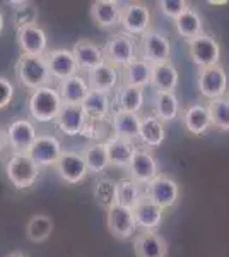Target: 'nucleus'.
Segmentation results:
<instances>
[{
  "instance_id": "nucleus-28",
  "label": "nucleus",
  "mask_w": 229,
  "mask_h": 257,
  "mask_svg": "<svg viewBox=\"0 0 229 257\" xmlns=\"http://www.w3.org/2000/svg\"><path fill=\"white\" fill-rule=\"evenodd\" d=\"M178 82H180V76L171 62L152 65L151 86L156 89V93H174Z\"/></svg>"
},
{
  "instance_id": "nucleus-19",
  "label": "nucleus",
  "mask_w": 229,
  "mask_h": 257,
  "mask_svg": "<svg viewBox=\"0 0 229 257\" xmlns=\"http://www.w3.org/2000/svg\"><path fill=\"white\" fill-rule=\"evenodd\" d=\"M72 53H74V59H76L77 69L84 70L86 74L89 70L99 67L101 64H105L103 48H99L91 40H79L72 47Z\"/></svg>"
},
{
  "instance_id": "nucleus-5",
  "label": "nucleus",
  "mask_w": 229,
  "mask_h": 257,
  "mask_svg": "<svg viewBox=\"0 0 229 257\" xmlns=\"http://www.w3.org/2000/svg\"><path fill=\"white\" fill-rule=\"evenodd\" d=\"M139 52H140L139 59L145 60L147 64L151 65L164 64V62H169V57H171V41L166 38L162 33L149 28L140 36Z\"/></svg>"
},
{
  "instance_id": "nucleus-46",
  "label": "nucleus",
  "mask_w": 229,
  "mask_h": 257,
  "mask_svg": "<svg viewBox=\"0 0 229 257\" xmlns=\"http://www.w3.org/2000/svg\"><path fill=\"white\" fill-rule=\"evenodd\" d=\"M7 257H26V255H24V254H23V252L16 250V252H11V254H9V255H7Z\"/></svg>"
},
{
  "instance_id": "nucleus-26",
  "label": "nucleus",
  "mask_w": 229,
  "mask_h": 257,
  "mask_svg": "<svg viewBox=\"0 0 229 257\" xmlns=\"http://www.w3.org/2000/svg\"><path fill=\"white\" fill-rule=\"evenodd\" d=\"M87 120L93 122H105L111 117V101L108 94L98 93V91H89L84 101L81 103Z\"/></svg>"
},
{
  "instance_id": "nucleus-8",
  "label": "nucleus",
  "mask_w": 229,
  "mask_h": 257,
  "mask_svg": "<svg viewBox=\"0 0 229 257\" xmlns=\"http://www.w3.org/2000/svg\"><path fill=\"white\" fill-rule=\"evenodd\" d=\"M7 148H11L12 155H28L35 139L38 138L36 127L28 118H16L6 127Z\"/></svg>"
},
{
  "instance_id": "nucleus-4",
  "label": "nucleus",
  "mask_w": 229,
  "mask_h": 257,
  "mask_svg": "<svg viewBox=\"0 0 229 257\" xmlns=\"http://www.w3.org/2000/svg\"><path fill=\"white\" fill-rule=\"evenodd\" d=\"M6 175L16 189H29L38 182L40 168L28 155H11L6 165Z\"/></svg>"
},
{
  "instance_id": "nucleus-22",
  "label": "nucleus",
  "mask_w": 229,
  "mask_h": 257,
  "mask_svg": "<svg viewBox=\"0 0 229 257\" xmlns=\"http://www.w3.org/2000/svg\"><path fill=\"white\" fill-rule=\"evenodd\" d=\"M137 257H168V242L157 231H140L134 240Z\"/></svg>"
},
{
  "instance_id": "nucleus-45",
  "label": "nucleus",
  "mask_w": 229,
  "mask_h": 257,
  "mask_svg": "<svg viewBox=\"0 0 229 257\" xmlns=\"http://www.w3.org/2000/svg\"><path fill=\"white\" fill-rule=\"evenodd\" d=\"M210 6H226V0H209Z\"/></svg>"
},
{
  "instance_id": "nucleus-12",
  "label": "nucleus",
  "mask_w": 229,
  "mask_h": 257,
  "mask_svg": "<svg viewBox=\"0 0 229 257\" xmlns=\"http://www.w3.org/2000/svg\"><path fill=\"white\" fill-rule=\"evenodd\" d=\"M127 170L130 172L132 180H135L140 187L147 185L154 177L159 175V165H157V160L154 158L152 153L137 146L134 149V155H132Z\"/></svg>"
},
{
  "instance_id": "nucleus-11",
  "label": "nucleus",
  "mask_w": 229,
  "mask_h": 257,
  "mask_svg": "<svg viewBox=\"0 0 229 257\" xmlns=\"http://www.w3.org/2000/svg\"><path fill=\"white\" fill-rule=\"evenodd\" d=\"M62 151H64V149H62V143L55 136L43 134L35 139L31 149L28 151V156L33 160V163L41 170L45 167H55Z\"/></svg>"
},
{
  "instance_id": "nucleus-34",
  "label": "nucleus",
  "mask_w": 229,
  "mask_h": 257,
  "mask_svg": "<svg viewBox=\"0 0 229 257\" xmlns=\"http://www.w3.org/2000/svg\"><path fill=\"white\" fill-rule=\"evenodd\" d=\"M53 231V219L50 214L38 213L29 218L26 225V238L33 243H41L50 238Z\"/></svg>"
},
{
  "instance_id": "nucleus-18",
  "label": "nucleus",
  "mask_w": 229,
  "mask_h": 257,
  "mask_svg": "<svg viewBox=\"0 0 229 257\" xmlns=\"http://www.w3.org/2000/svg\"><path fill=\"white\" fill-rule=\"evenodd\" d=\"M118 79H120V74L118 69L113 67L111 64H101L99 67H96L93 70H89L86 76L87 86H89L91 91H98V93L103 94H110L111 91L116 89L118 86Z\"/></svg>"
},
{
  "instance_id": "nucleus-14",
  "label": "nucleus",
  "mask_w": 229,
  "mask_h": 257,
  "mask_svg": "<svg viewBox=\"0 0 229 257\" xmlns=\"http://www.w3.org/2000/svg\"><path fill=\"white\" fill-rule=\"evenodd\" d=\"M106 226L110 233L118 240L134 237L137 230L132 209H127L118 204H113L110 209H106Z\"/></svg>"
},
{
  "instance_id": "nucleus-7",
  "label": "nucleus",
  "mask_w": 229,
  "mask_h": 257,
  "mask_svg": "<svg viewBox=\"0 0 229 257\" xmlns=\"http://www.w3.org/2000/svg\"><path fill=\"white\" fill-rule=\"evenodd\" d=\"M186 45H188V53H190L191 60H193V64L197 65L198 69L219 65L220 47H219L217 40L212 35L202 33V35L186 41Z\"/></svg>"
},
{
  "instance_id": "nucleus-40",
  "label": "nucleus",
  "mask_w": 229,
  "mask_h": 257,
  "mask_svg": "<svg viewBox=\"0 0 229 257\" xmlns=\"http://www.w3.org/2000/svg\"><path fill=\"white\" fill-rule=\"evenodd\" d=\"M157 6H159V9L164 16H168V18H171V19H176L188 9L190 4L186 2V0H159Z\"/></svg>"
},
{
  "instance_id": "nucleus-31",
  "label": "nucleus",
  "mask_w": 229,
  "mask_h": 257,
  "mask_svg": "<svg viewBox=\"0 0 229 257\" xmlns=\"http://www.w3.org/2000/svg\"><path fill=\"white\" fill-rule=\"evenodd\" d=\"M152 65L147 64L142 59H137L127 67H123V84L134 86V88L144 89L145 86L151 84Z\"/></svg>"
},
{
  "instance_id": "nucleus-33",
  "label": "nucleus",
  "mask_w": 229,
  "mask_h": 257,
  "mask_svg": "<svg viewBox=\"0 0 229 257\" xmlns=\"http://www.w3.org/2000/svg\"><path fill=\"white\" fill-rule=\"evenodd\" d=\"M82 158L86 161L87 173H94V175H101L106 172V168L110 167L108 161V155L103 143H93L87 144L82 151Z\"/></svg>"
},
{
  "instance_id": "nucleus-20",
  "label": "nucleus",
  "mask_w": 229,
  "mask_h": 257,
  "mask_svg": "<svg viewBox=\"0 0 229 257\" xmlns=\"http://www.w3.org/2000/svg\"><path fill=\"white\" fill-rule=\"evenodd\" d=\"M132 213H134L135 225L140 231H157V228L162 223V216H164V211L149 201L145 196H142L139 204L132 209Z\"/></svg>"
},
{
  "instance_id": "nucleus-32",
  "label": "nucleus",
  "mask_w": 229,
  "mask_h": 257,
  "mask_svg": "<svg viewBox=\"0 0 229 257\" xmlns=\"http://www.w3.org/2000/svg\"><path fill=\"white\" fill-rule=\"evenodd\" d=\"M180 115V103L174 93H156L154 96V117L159 122H173Z\"/></svg>"
},
{
  "instance_id": "nucleus-6",
  "label": "nucleus",
  "mask_w": 229,
  "mask_h": 257,
  "mask_svg": "<svg viewBox=\"0 0 229 257\" xmlns=\"http://www.w3.org/2000/svg\"><path fill=\"white\" fill-rule=\"evenodd\" d=\"M144 196L156 206H159L162 211H166L176 206L178 199H180V187L171 177L159 173L145 185Z\"/></svg>"
},
{
  "instance_id": "nucleus-13",
  "label": "nucleus",
  "mask_w": 229,
  "mask_h": 257,
  "mask_svg": "<svg viewBox=\"0 0 229 257\" xmlns=\"http://www.w3.org/2000/svg\"><path fill=\"white\" fill-rule=\"evenodd\" d=\"M18 45L23 55L45 57L48 52V35L38 24H29L18 30Z\"/></svg>"
},
{
  "instance_id": "nucleus-25",
  "label": "nucleus",
  "mask_w": 229,
  "mask_h": 257,
  "mask_svg": "<svg viewBox=\"0 0 229 257\" xmlns=\"http://www.w3.org/2000/svg\"><path fill=\"white\" fill-rule=\"evenodd\" d=\"M57 93L60 96L62 103L67 105H81L84 98L89 93V86H87L86 77L82 76H70L67 79H62L57 82Z\"/></svg>"
},
{
  "instance_id": "nucleus-1",
  "label": "nucleus",
  "mask_w": 229,
  "mask_h": 257,
  "mask_svg": "<svg viewBox=\"0 0 229 257\" xmlns=\"http://www.w3.org/2000/svg\"><path fill=\"white\" fill-rule=\"evenodd\" d=\"M62 106V99L58 96L57 89L52 86H43V88L29 91L28 108L31 113V118L40 123L55 122L58 110Z\"/></svg>"
},
{
  "instance_id": "nucleus-30",
  "label": "nucleus",
  "mask_w": 229,
  "mask_h": 257,
  "mask_svg": "<svg viewBox=\"0 0 229 257\" xmlns=\"http://www.w3.org/2000/svg\"><path fill=\"white\" fill-rule=\"evenodd\" d=\"M166 139L164 123L159 122L154 115H144L140 117L139 141L147 148H159Z\"/></svg>"
},
{
  "instance_id": "nucleus-36",
  "label": "nucleus",
  "mask_w": 229,
  "mask_h": 257,
  "mask_svg": "<svg viewBox=\"0 0 229 257\" xmlns=\"http://www.w3.org/2000/svg\"><path fill=\"white\" fill-rule=\"evenodd\" d=\"M174 26H176L178 35L183 36L186 41L203 33L202 18H200V14L193 9V7H188V9L183 12L180 18L174 19Z\"/></svg>"
},
{
  "instance_id": "nucleus-37",
  "label": "nucleus",
  "mask_w": 229,
  "mask_h": 257,
  "mask_svg": "<svg viewBox=\"0 0 229 257\" xmlns=\"http://www.w3.org/2000/svg\"><path fill=\"white\" fill-rule=\"evenodd\" d=\"M210 115V123L217 131L229 132V96H220L215 99H210L207 103Z\"/></svg>"
},
{
  "instance_id": "nucleus-21",
  "label": "nucleus",
  "mask_w": 229,
  "mask_h": 257,
  "mask_svg": "<svg viewBox=\"0 0 229 257\" xmlns=\"http://www.w3.org/2000/svg\"><path fill=\"white\" fill-rule=\"evenodd\" d=\"M111 132L116 138H122L127 141H139V128H140V115L130 113V111L115 110L111 111L110 117Z\"/></svg>"
},
{
  "instance_id": "nucleus-47",
  "label": "nucleus",
  "mask_w": 229,
  "mask_h": 257,
  "mask_svg": "<svg viewBox=\"0 0 229 257\" xmlns=\"http://www.w3.org/2000/svg\"><path fill=\"white\" fill-rule=\"evenodd\" d=\"M227 96H229V94H227Z\"/></svg>"
},
{
  "instance_id": "nucleus-38",
  "label": "nucleus",
  "mask_w": 229,
  "mask_h": 257,
  "mask_svg": "<svg viewBox=\"0 0 229 257\" xmlns=\"http://www.w3.org/2000/svg\"><path fill=\"white\" fill-rule=\"evenodd\" d=\"M94 199L105 209H110L111 206L116 204V182L106 177L99 178L94 185Z\"/></svg>"
},
{
  "instance_id": "nucleus-9",
  "label": "nucleus",
  "mask_w": 229,
  "mask_h": 257,
  "mask_svg": "<svg viewBox=\"0 0 229 257\" xmlns=\"http://www.w3.org/2000/svg\"><path fill=\"white\" fill-rule=\"evenodd\" d=\"M197 88L207 101L220 96H226L227 91V74L222 65L198 69L197 74Z\"/></svg>"
},
{
  "instance_id": "nucleus-41",
  "label": "nucleus",
  "mask_w": 229,
  "mask_h": 257,
  "mask_svg": "<svg viewBox=\"0 0 229 257\" xmlns=\"http://www.w3.org/2000/svg\"><path fill=\"white\" fill-rule=\"evenodd\" d=\"M14 84L11 82V79L0 76V110L7 108V106L12 103V98H14Z\"/></svg>"
},
{
  "instance_id": "nucleus-16",
  "label": "nucleus",
  "mask_w": 229,
  "mask_h": 257,
  "mask_svg": "<svg viewBox=\"0 0 229 257\" xmlns=\"http://www.w3.org/2000/svg\"><path fill=\"white\" fill-rule=\"evenodd\" d=\"M45 62L48 65L52 79H55L57 82L62 79H67L70 76H76L79 70L72 50L69 48L48 50L47 55H45Z\"/></svg>"
},
{
  "instance_id": "nucleus-44",
  "label": "nucleus",
  "mask_w": 229,
  "mask_h": 257,
  "mask_svg": "<svg viewBox=\"0 0 229 257\" xmlns=\"http://www.w3.org/2000/svg\"><path fill=\"white\" fill-rule=\"evenodd\" d=\"M4 28H6V19H4V12L0 9V35L4 33Z\"/></svg>"
},
{
  "instance_id": "nucleus-24",
  "label": "nucleus",
  "mask_w": 229,
  "mask_h": 257,
  "mask_svg": "<svg viewBox=\"0 0 229 257\" xmlns=\"http://www.w3.org/2000/svg\"><path fill=\"white\" fill-rule=\"evenodd\" d=\"M181 120L186 131L193 136H203L212 127L209 108L205 103H193L186 106L181 113Z\"/></svg>"
},
{
  "instance_id": "nucleus-10",
  "label": "nucleus",
  "mask_w": 229,
  "mask_h": 257,
  "mask_svg": "<svg viewBox=\"0 0 229 257\" xmlns=\"http://www.w3.org/2000/svg\"><path fill=\"white\" fill-rule=\"evenodd\" d=\"M120 24L127 35L142 36L151 28V11L142 2H128L122 6Z\"/></svg>"
},
{
  "instance_id": "nucleus-27",
  "label": "nucleus",
  "mask_w": 229,
  "mask_h": 257,
  "mask_svg": "<svg viewBox=\"0 0 229 257\" xmlns=\"http://www.w3.org/2000/svg\"><path fill=\"white\" fill-rule=\"evenodd\" d=\"M105 149L108 155V161H110V167H118V168H127L130 163V158L134 155V143L122 138H116V136H110L105 143Z\"/></svg>"
},
{
  "instance_id": "nucleus-2",
  "label": "nucleus",
  "mask_w": 229,
  "mask_h": 257,
  "mask_svg": "<svg viewBox=\"0 0 229 257\" xmlns=\"http://www.w3.org/2000/svg\"><path fill=\"white\" fill-rule=\"evenodd\" d=\"M16 76H18L21 84L29 91L50 86V82L53 81L45 57H31L23 55V53L16 62Z\"/></svg>"
},
{
  "instance_id": "nucleus-15",
  "label": "nucleus",
  "mask_w": 229,
  "mask_h": 257,
  "mask_svg": "<svg viewBox=\"0 0 229 257\" xmlns=\"http://www.w3.org/2000/svg\"><path fill=\"white\" fill-rule=\"evenodd\" d=\"M55 168H57L58 177H60L65 184H70V185L81 184L87 175L86 161L82 158V153H77V151H62Z\"/></svg>"
},
{
  "instance_id": "nucleus-23",
  "label": "nucleus",
  "mask_w": 229,
  "mask_h": 257,
  "mask_svg": "<svg viewBox=\"0 0 229 257\" xmlns=\"http://www.w3.org/2000/svg\"><path fill=\"white\" fill-rule=\"evenodd\" d=\"M89 14L96 26L108 30V28H113L120 23L122 4L118 0H96L91 4Z\"/></svg>"
},
{
  "instance_id": "nucleus-42",
  "label": "nucleus",
  "mask_w": 229,
  "mask_h": 257,
  "mask_svg": "<svg viewBox=\"0 0 229 257\" xmlns=\"http://www.w3.org/2000/svg\"><path fill=\"white\" fill-rule=\"evenodd\" d=\"M7 6H11V9L12 12L14 11H19V9H23V7H26L28 6V0H9V2H6Z\"/></svg>"
},
{
  "instance_id": "nucleus-29",
  "label": "nucleus",
  "mask_w": 229,
  "mask_h": 257,
  "mask_svg": "<svg viewBox=\"0 0 229 257\" xmlns=\"http://www.w3.org/2000/svg\"><path fill=\"white\" fill-rule=\"evenodd\" d=\"M115 106L116 110L139 113L144 106V89L134 86L122 84L115 89Z\"/></svg>"
},
{
  "instance_id": "nucleus-17",
  "label": "nucleus",
  "mask_w": 229,
  "mask_h": 257,
  "mask_svg": "<svg viewBox=\"0 0 229 257\" xmlns=\"http://www.w3.org/2000/svg\"><path fill=\"white\" fill-rule=\"evenodd\" d=\"M87 123V117L82 110L81 105H67V103H62L58 115L55 118V125L62 134L65 136H81Z\"/></svg>"
},
{
  "instance_id": "nucleus-35",
  "label": "nucleus",
  "mask_w": 229,
  "mask_h": 257,
  "mask_svg": "<svg viewBox=\"0 0 229 257\" xmlns=\"http://www.w3.org/2000/svg\"><path fill=\"white\" fill-rule=\"evenodd\" d=\"M142 196V187L135 180H132L130 177L116 182V204L118 206H123L127 209H134L140 202Z\"/></svg>"
},
{
  "instance_id": "nucleus-39",
  "label": "nucleus",
  "mask_w": 229,
  "mask_h": 257,
  "mask_svg": "<svg viewBox=\"0 0 229 257\" xmlns=\"http://www.w3.org/2000/svg\"><path fill=\"white\" fill-rule=\"evenodd\" d=\"M36 19H38V7L31 2L23 9L12 12V24H14L16 30L29 26V24H36Z\"/></svg>"
},
{
  "instance_id": "nucleus-43",
  "label": "nucleus",
  "mask_w": 229,
  "mask_h": 257,
  "mask_svg": "<svg viewBox=\"0 0 229 257\" xmlns=\"http://www.w3.org/2000/svg\"><path fill=\"white\" fill-rule=\"evenodd\" d=\"M7 149V138H6V128L0 125V156L4 155V151Z\"/></svg>"
},
{
  "instance_id": "nucleus-3",
  "label": "nucleus",
  "mask_w": 229,
  "mask_h": 257,
  "mask_svg": "<svg viewBox=\"0 0 229 257\" xmlns=\"http://www.w3.org/2000/svg\"><path fill=\"white\" fill-rule=\"evenodd\" d=\"M103 55H105V62L108 64H111L116 69H123L139 59V45H137L134 36L127 35V33H120V35H115L113 38L106 41L105 48H103Z\"/></svg>"
}]
</instances>
